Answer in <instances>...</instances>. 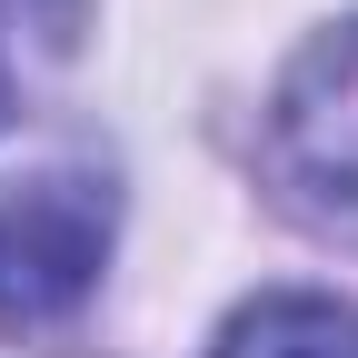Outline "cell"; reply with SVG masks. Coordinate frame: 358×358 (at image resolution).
Masks as SVG:
<instances>
[{
  "label": "cell",
  "instance_id": "6da1fadb",
  "mask_svg": "<svg viewBox=\"0 0 358 358\" xmlns=\"http://www.w3.org/2000/svg\"><path fill=\"white\" fill-rule=\"evenodd\" d=\"M268 189H279L308 229L358 239V20L319 30L268 90Z\"/></svg>",
  "mask_w": 358,
  "mask_h": 358
},
{
  "label": "cell",
  "instance_id": "3957f363",
  "mask_svg": "<svg viewBox=\"0 0 358 358\" xmlns=\"http://www.w3.org/2000/svg\"><path fill=\"white\" fill-rule=\"evenodd\" d=\"M219 358H358V308L319 289H268L219 329Z\"/></svg>",
  "mask_w": 358,
  "mask_h": 358
},
{
  "label": "cell",
  "instance_id": "7a4b0ae2",
  "mask_svg": "<svg viewBox=\"0 0 358 358\" xmlns=\"http://www.w3.org/2000/svg\"><path fill=\"white\" fill-rule=\"evenodd\" d=\"M110 259V189L80 169H40L0 189V329H40L90 299Z\"/></svg>",
  "mask_w": 358,
  "mask_h": 358
}]
</instances>
